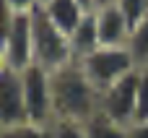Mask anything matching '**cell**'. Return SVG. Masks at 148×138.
Instances as JSON below:
<instances>
[{
  "label": "cell",
  "instance_id": "9a60e30c",
  "mask_svg": "<svg viewBox=\"0 0 148 138\" xmlns=\"http://www.w3.org/2000/svg\"><path fill=\"white\" fill-rule=\"evenodd\" d=\"M114 3H117V8L122 10V16L127 18L130 29L138 26V23L148 16V0H114Z\"/></svg>",
  "mask_w": 148,
  "mask_h": 138
},
{
  "label": "cell",
  "instance_id": "277c9868",
  "mask_svg": "<svg viewBox=\"0 0 148 138\" xmlns=\"http://www.w3.org/2000/svg\"><path fill=\"white\" fill-rule=\"evenodd\" d=\"M135 97H138V68L117 78L109 89L99 94V112L112 123L127 128L135 117Z\"/></svg>",
  "mask_w": 148,
  "mask_h": 138
},
{
  "label": "cell",
  "instance_id": "ffe728a7",
  "mask_svg": "<svg viewBox=\"0 0 148 138\" xmlns=\"http://www.w3.org/2000/svg\"><path fill=\"white\" fill-rule=\"evenodd\" d=\"M114 0H94V10H99V8H104V5H112Z\"/></svg>",
  "mask_w": 148,
  "mask_h": 138
},
{
  "label": "cell",
  "instance_id": "8992f818",
  "mask_svg": "<svg viewBox=\"0 0 148 138\" xmlns=\"http://www.w3.org/2000/svg\"><path fill=\"white\" fill-rule=\"evenodd\" d=\"M0 47H3L8 68L21 73L29 65H34V55H31V13H13Z\"/></svg>",
  "mask_w": 148,
  "mask_h": 138
},
{
  "label": "cell",
  "instance_id": "44dd1931",
  "mask_svg": "<svg viewBox=\"0 0 148 138\" xmlns=\"http://www.w3.org/2000/svg\"><path fill=\"white\" fill-rule=\"evenodd\" d=\"M5 68H8V65H5V55H3V47H0V73H3Z\"/></svg>",
  "mask_w": 148,
  "mask_h": 138
},
{
  "label": "cell",
  "instance_id": "5bb4252c",
  "mask_svg": "<svg viewBox=\"0 0 148 138\" xmlns=\"http://www.w3.org/2000/svg\"><path fill=\"white\" fill-rule=\"evenodd\" d=\"M133 123H148V65L138 68V97H135Z\"/></svg>",
  "mask_w": 148,
  "mask_h": 138
},
{
  "label": "cell",
  "instance_id": "e0dca14e",
  "mask_svg": "<svg viewBox=\"0 0 148 138\" xmlns=\"http://www.w3.org/2000/svg\"><path fill=\"white\" fill-rule=\"evenodd\" d=\"M3 3L8 5L10 13H31L39 5V0H3Z\"/></svg>",
  "mask_w": 148,
  "mask_h": 138
},
{
  "label": "cell",
  "instance_id": "3957f363",
  "mask_svg": "<svg viewBox=\"0 0 148 138\" xmlns=\"http://www.w3.org/2000/svg\"><path fill=\"white\" fill-rule=\"evenodd\" d=\"M78 65L99 94L104 89H109L117 78H122L138 68L127 47H99L91 55H86L83 60H78Z\"/></svg>",
  "mask_w": 148,
  "mask_h": 138
},
{
  "label": "cell",
  "instance_id": "ac0fdd59",
  "mask_svg": "<svg viewBox=\"0 0 148 138\" xmlns=\"http://www.w3.org/2000/svg\"><path fill=\"white\" fill-rule=\"evenodd\" d=\"M127 138H148V123H130Z\"/></svg>",
  "mask_w": 148,
  "mask_h": 138
},
{
  "label": "cell",
  "instance_id": "ba28073f",
  "mask_svg": "<svg viewBox=\"0 0 148 138\" xmlns=\"http://www.w3.org/2000/svg\"><path fill=\"white\" fill-rule=\"evenodd\" d=\"M94 13H96V29H99V47H127L130 23L117 8V3L104 5Z\"/></svg>",
  "mask_w": 148,
  "mask_h": 138
},
{
  "label": "cell",
  "instance_id": "4fadbf2b",
  "mask_svg": "<svg viewBox=\"0 0 148 138\" xmlns=\"http://www.w3.org/2000/svg\"><path fill=\"white\" fill-rule=\"evenodd\" d=\"M0 138H55L52 125H36V123H21L13 128H3Z\"/></svg>",
  "mask_w": 148,
  "mask_h": 138
},
{
  "label": "cell",
  "instance_id": "30bf717a",
  "mask_svg": "<svg viewBox=\"0 0 148 138\" xmlns=\"http://www.w3.org/2000/svg\"><path fill=\"white\" fill-rule=\"evenodd\" d=\"M39 8L44 10V16H47L65 37H70L73 29L81 23V18L88 13V10H83L75 0H49V3H44V5H39Z\"/></svg>",
  "mask_w": 148,
  "mask_h": 138
},
{
  "label": "cell",
  "instance_id": "8fae6325",
  "mask_svg": "<svg viewBox=\"0 0 148 138\" xmlns=\"http://www.w3.org/2000/svg\"><path fill=\"white\" fill-rule=\"evenodd\" d=\"M127 50L135 60V65H148V16L130 29V39H127Z\"/></svg>",
  "mask_w": 148,
  "mask_h": 138
},
{
  "label": "cell",
  "instance_id": "d6986e66",
  "mask_svg": "<svg viewBox=\"0 0 148 138\" xmlns=\"http://www.w3.org/2000/svg\"><path fill=\"white\" fill-rule=\"evenodd\" d=\"M75 3H78L83 10H94V0H75Z\"/></svg>",
  "mask_w": 148,
  "mask_h": 138
},
{
  "label": "cell",
  "instance_id": "2e32d148",
  "mask_svg": "<svg viewBox=\"0 0 148 138\" xmlns=\"http://www.w3.org/2000/svg\"><path fill=\"white\" fill-rule=\"evenodd\" d=\"M52 133L55 138H88L86 128L78 125V123H52Z\"/></svg>",
  "mask_w": 148,
  "mask_h": 138
},
{
  "label": "cell",
  "instance_id": "7c38bea8",
  "mask_svg": "<svg viewBox=\"0 0 148 138\" xmlns=\"http://www.w3.org/2000/svg\"><path fill=\"white\" fill-rule=\"evenodd\" d=\"M83 128H86L88 138H127V128H125V125L112 123V120L104 117L101 112H96Z\"/></svg>",
  "mask_w": 148,
  "mask_h": 138
},
{
  "label": "cell",
  "instance_id": "52a82bcc",
  "mask_svg": "<svg viewBox=\"0 0 148 138\" xmlns=\"http://www.w3.org/2000/svg\"><path fill=\"white\" fill-rule=\"evenodd\" d=\"M29 123L26 104H23V86L21 73L13 68H5L0 73V130Z\"/></svg>",
  "mask_w": 148,
  "mask_h": 138
},
{
  "label": "cell",
  "instance_id": "5b68a950",
  "mask_svg": "<svg viewBox=\"0 0 148 138\" xmlns=\"http://www.w3.org/2000/svg\"><path fill=\"white\" fill-rule=\"evenodd\" d=\"M21 86H23V104L29 123L36 125H52V94H49V73L39 65H29L21 70Z\"/></svg>",
  "mask_w": 148,
  "mask_h": 138
},
{
  "label": "cell",
  "instance_id": "6da1fadb",
  "mask_svg": "<svg viewBox=\"0 0 148 138\" xmlns=\"http://www.w3.org/2000/svg\"><path fill=\"white\" fill-rule=\"evenodd\" d=\"M52 94V123H78L86 125L99 112V91L88 83L78 63H70L49 73Z\"/></svg>",
  "mask_w": 148,
  "mask_h": 138
},
{
  "label": "cell",
  "instance_id": "9c48e42d",
  "mask_svg": "<svg viewBox=\"0 0 148 138\" xmlns=\"http://www.w3.org/2000/svg\"><path fill=\"white\" fill-rule=\"evenodd\" d=\"M70 42V52H73V60H83L86 55H91L94 50H99V29H96V13L88 10L81 23L73 29V34L68 37Z\"/></svg>",
  "mask_w": 148,
  "mask_h": 138
},
{
  "label": "cell",
  "instance_id": "7a4b0ae2",
  "mask_svg": "<svg viewBox=\"0 0 148 138\" xmlns=\"http://www.w3.org/2000/svg\"><path fill=\"white\" fill-rule=\"evenodd\" d=\"M31 55H34V65L44 68L47 73H55L75 63L68 37L44 16L39 5L31 10Z\"/></svg>",
  "mask_w": 148,
  "mask_h": 138
},
{
  "label": "cell",
  "instance_id": "7402d4cb",
  "mask_svg": "<svg viewBox=\"0 0 148 138\" xmlns=\"http://www.w3.org/2000/svg\"><path fill=\"white\" fill-rule=\"evenodd\" d=\"M44 3H49V0H39V5H44Z\"/></svg>",
  "mask_w": 148,
  "mask_h": 138
}]
</instances>
